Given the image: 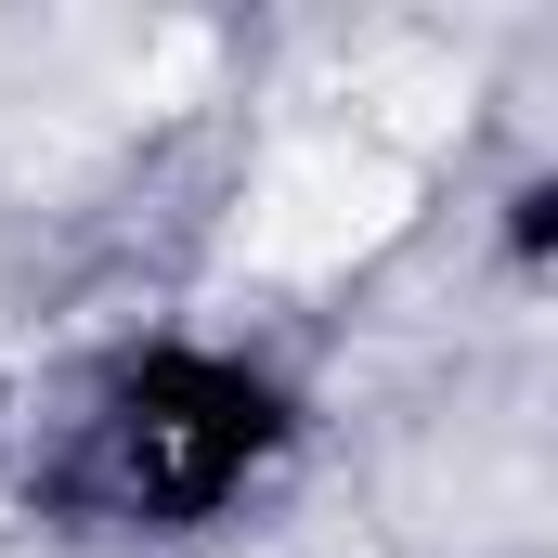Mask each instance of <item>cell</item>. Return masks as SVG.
Wrapping results in <instances>:
<instances>
[{"mask_svg":"<svg viewBox=\"0 0 558 558\" xmlns=\"http://www.w3.org/2000/svg\"><path fill=\"white\" fill-rule=\"evenodd\" d=\"M286 403L247 377V364H208V351H156L118 377V403H105V494L131 507V520H208L260 454H274Z\"/></svg>","mask_w":558,"mask_h":558,"instance_id":"1","label":"cell"}]
</instances>
